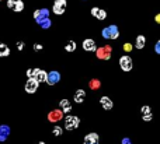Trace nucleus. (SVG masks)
<instances>
[{"mask_svg":"<svg viewBox=\"0 0 160 144\" xmlns=\"http://www.w3.org/2000/svg\"><path fill=\"white\" fill-rule=\"evenodd\" d=\"M145 44H146V38H145V35H138V36H136V41H135V46H136L138 49H143Z\"/></svg>","mask_w":160,"mask_h":144,"instance_id":"nucleus-16","label":"nucleus"},{"mask_svg":"<svg viewBox=\"0 0 160 144\" xmlns=\"http://www.w3.org/2000/svg\"><path fill=\"white\" fill-rule=\"evenodd\" d=\"M84 144H98V134L97 133H89L84 137Z\"/></svg>","mask_w":160,"mask_h":144,"instance_id":"nucleus-13","label":"nucleus"},{"mask_svg":"<svg viewBox=\"0 0 160 144\" xmlns=\"http://www.w3.org/2000/svg\"><path fill=\"white\" fill-rule=\"evenodd\" d=\"M141 111H142V115H146V113H150V106H149V105H143Z\"/></svg>","mask_w":160,"mask_h":144,"instance_id":"nucleus-26","label":"nucleus"},{"mask_svg":"<svg viewBox=\"0 0 160 144\" xmlns=\"http://www.w3.org/2000/svg\"><path fill=\"white\" fill-rule=\"evenodd\" d=\"M152 119H153V115H152V112L143 115V120H145V122H150Z\"/></svg>","mask_w":160,"mask_h":144,"instance_id":"nucleus-27","label":"nucleus"},{"mask_svg":"<svg viewBox=\"0 0 160 144\" xmlns=\"http://www.w3.org/2000/svg\"><path fill=\"white\" fill-rule=\"evenodd\" d=\"M37 144H45V143L44 141H39V143H37Z\"/></svg>","mask_w":160,"mask_h":144,"instance_id":"nucleus-36","label":"nucleus"},{"mask_svg":"<svg viewBox=\"0 0 160 144\" xmlns=\"http://www.w3.org/2000/svg\"><path fill=\"white\" fill-rule=\"evenodd\" d=\"M48 119L49 122H59L61 119H63V112H62V109H55V111H51L48 113Z\"/></svg>","mask_w":160,"mask_h":144,"instance_id":"nucleus-7","label":"nucleus"},{"mask_svg":"<svg viewBox=\"0 0 160 144\" xmlns=\"http://www.w3.org/2000/svg\"><path fill=\"white\" fill-rule=\"evenodd\" d=\"M84 96H86V92H84V90H77L76 92H75V102H77V104H81L83 101H84Z\"/></svg>","mask_w":160,"mask_h":144,"instance_id":"nucleus-15","label":"nucleus"},{"mask_svg":"<svg viewBox=\"0 0 160 144\" xmlns=\"http://www.w3.org/2000/svg\"><path fill=\"white\" fill-rule=\"evenodd\" d=\"M52 133L55 134V136H62V133H63V129L61 127V126H55L53 130H52Z\"/></svg>","mask_w":160,"mask_h":144,"instance_id":"nucleus-22","label":"nucleus"},{"mask_svg":"<svg viewBox=\"0 0 160 144\" xmlns=\"http://www.w3.org/2000/svg\"><path fill=\"white\" fill-rule=\"evenodd\" d=\"M101 35H103V38H105V39H117V38L119 36V30H118L117 25L111 24V25H108L107 28H103Z\"/></svg>","mask_w":160,"mask_h":144,"instance_id":"nucleus-1","label":"nucleus"},{"mask_svg":"<svg viewBox=\"0 0 160 144\" xmlns=\"http://www.w3.org/2000/svg\"><path fill=\"white\" fill-rule=\"evenodd\" d=\"M27 76H28V79L34 76V69H28V70H27Z\"/></svg>","mask_w":160,"mask_h":144,"instance_id":"nucleus-30","label":"nucleus"},{"mask_svg":"<svg viewBox=\"0 0 160 144\" xmlns=\"http://www.w3.org/2000/svg\"><path fill=\"white\" fill-rule=\"evenodd\" d=\"M119 66H121V69H122L124 71H131L132 67H133V62H132L131 56H128V55L121 56V59H119Z\"/></svg>","mask_w":160,"mask_h":144,"instance_id":"nucleus-3","label":"nucleus"},{"mask_svg":"<svg viewBox=\"0 0 160 144\" xmlns=\"http://www.w3.org/2000/svg\"><path fill=\"white\" fill-rule=\"evenodd\" d=\"M13 4H14V0H9V1H7V7H10V9H11V7H13Z\"/></svg>","mask_w":160,"mask_h":144,"instance_id":"nucleus-32","label":"nucleus"},{"mask_svg":"<svg viewBox=\"0 0 160 144\" xmlns=\"http://www.w3.org/2000/svg\"><path fill=\"white\" fill-rule=\"evenodd\" d=\"M155 21H156L157 24H160V14H157V16L155 17Z\"/></svg>","mask_w":160,"mask_h":144,"instance_id":"nucleus-35","label":"nucleus"},{"mask_svg":"<svg viewBox=\"0 0 160 144\" xmlns=\"http://www.w3.org/2000/svg\"><path fill=\"white\" fill-rule=\"evenodd\" d=\"M65 50L66 52H75L76 50V42L75 41H69V44L65 46Z\"/></svg>","mask_w":160,"mask_h":144,"instance_id":"nucleus-20","label":"nucleus"},{"mask_svg":"<svg viewBox=\"0 0 160 144\" xmlns=\"http://www.w3.org/2000/svg\"><path fill=\"white\" fill-rule=\"evenodd\" d=\"M83 49H84L86 52H96L97 50L96 42H94L93 39H90V38L84 39V41H83Z\"/></svg>","mask_w":160,"mask_h":144,"instance_id":"nucleus-10","label":"nucleus"},{"mask_svg":"<svg viewBox=\"0 0 160 144\" xmlns=\"http://www.w3.org/2000/svg\"><path fill=\"white\" fill-rule=\"evenodd\" d=\"M52 10H53V13L58 14V16H61V14H63L65 13L63 7H59V6H56V4H53V9H52Z\"/></svg>","mask_w":160,"mask_h":144,"instance_id":"nucleus-21","label":"nucleus"},{"mask_svg":"<svg viewBox=\"0 0 160 144\" xmlns=\"http://www.w3.org/2000/svg\"><path fill=\"white\" fill-rule=\"evenodd\" d=\"M39 25H41V27H42L44 30H48L49 27H51V20H49V18H47V20H44V21H42V22H41Z\"/></svg>","mask_w":160,"mask_h":144,"instance_id":"nucleus-24","label":"nucleus"},{"mask_svg":"<svg viewBox=\"0 0 160 144\" xmlns=\"http://www.w3.org/2000/svg\"><path fill=\"white\" fill-rule=\"evenodd\" d=\"M59 80H61V74L58 71H51L47 74V83L49 85H55L56 83H59Z\"/></svg>","mask_w":160,"mask_h":144,"instance_id":"nucleus-8","label":"nucleus"},{"mask_svg":"<svg viewBox=\"0 0 160 144\" xmlns=\"http://www.w3.org/2000/svg\"><path fill=\"white\" fill-rule=\"evenodd\" d=\"M34 49H35V50H41V49H42V45H39V44H35V45H34Z\"/></svg>","mask_w":160,"mask_h":144,"instance_id":"nucleus-31","label":"nucleus"},{"mask_svg":"<svg viewBox=\"0 0 160 144\" xmlns=\"http://www.w3.org/2000/svg\"><path fill=\"white\" fill-rule=\"evenodd\" d=\"M23 9H24V3L21 0H14V4H13L11 10H14V11H23Z\"/></svg>","mask_w":160,"mask_h":144,"instance_id":"nucleus-18","label":"nucleus"},{"mask_svg":"<svg viewBox=\"0 0 160 144\" xmlns=\"http://www.w3.org/2000/svg\"><path fill=\"white\" fill-rule=\"evenodd\" d=\"M155 52H156L157 55H160V41H157L156 45H155Z\"/></svg>","mask_w":160,"mask_h":144,"instance_id":"nucleus-29","label":"nucleus"},{"mask_svg":"<svg viewBox=\"0 0 160 144\" xmlns=\"http://www.w3.org/2000/svg\"><path fill=\"white\" fill-rule=\"evenodd\" d=\"M132 48H133V46H132L131 44H125V45H124V50H125V52H131Z\"/></svg>","mask_w":160,"mask_h":144,"instance_id":"nucleus-28","label":"nucleus"},{"mask_svg":"<svg viewBox=\"0 0 160 144\" xmlns=\"http://www.w3.org/2000/svg\"><path fill=\"white\" fill-rule=\"evenodd\" d=\"M53 4H56V6H59V7H63V9H66V0H55V3Z\"/></svg>","mask_w":160,"mask_h":144,"instance_id":"nucleus-25","label":"nucleus"},{"mask_svg":"<svg viewBox=\"0 0 160 144\" xmlns=\"http://www.w3.org/2000/svg\"><path fill=\"white\" fill-rule=\"evenodd\" d=\"M122 144H132V143H131L129 139H124V140H122Z\"/></svg>","mask_w":160,"mask_h":144,"instance_id":"nucleus-33","label":"nucleus"},{"mask_svg":"<svg viewBox=\"0 0 160 144\" xmlns=\"http://www.w3.org/2000/svg\"><path fill=\"white\" fill-rule=\"evenodd\" d=\"M17 48L23 49V48H24V44H23V42H18V44H17Z\"/></svg>","mask_w":160,"mask_h":144,"instance_id":"nucleus-34","label":"nucleus"},{"mask_svg":"<svg viewBox=\"0 0 160 144\" xmlns=\"http://www.w3.org/2000/svg\"><path fill=\"white\" fill-rule=\"evenodd\" d=\"M10 134V127L6 126V125H1L0 126V141H4Z\"/></svg>","mask_w":160,"mask_h":144,"instance_id":"nucleus-14","label":"nucleus"},{"mask_svg":"<svg viewBox=\"0 0 160 144\" xmlns=\"http://www.w3.org/2000/svg\"><path fill=\"white\" fill-rule=\"evenodd\" d=\"M91 16L94 17V18H97V20H100V21H103V20L107 18V13H105V10H103V9L93 7V9H91Z\"/></svg>","mask_w":160,"mask_h":144,"instance_id":"nucleus-9","label":"nucleus"},{"mask_svg":"<svg viewBox=\"0 0 160 144\" xmlns=\"http://www.w3.org/2000/svg\"><path fill=\"white\" fill-rule=\"evenodd\" d=\"M47 71H44V70H41V69H34V79L38 81V83H44V81H47Z\"/></svg>","mask_w":160,"mask_h":144,"instance_id":"nucleus-11","label":"nucleus"},{"mask_svg":"<svg viewBox=\"0 0 160 144\" xmlns=\"http://www.w3.org/2000/svg\"><path fill=\"white\" fill-rule=\"evenodd\" d=\"M0 1H1V0H0Z\"/></svg>","mask_w":160,"mask_h":144,"instance_id":"nucleus-37","label":"nucleus"},{"mask_svg":"<svg viewBox=\"0 0 160 144\" xmlns=\"http://www.w3.org/2000/svg\"><path fill=\"white\" fill-rule=\"evenodd\" d=\"M80 123V119L77 116H66V119H65V129L66 130H75V129L79 126Z\"/></svg>","mask_w":160,"mask_h":144,"instance_id":"nucleus-2","label":"nucleus"},{"mask_svg":"<svg viewBox=\"0 0 160 144\" xmlns=\"http://www.w3.org/2000/svg\"><path fill=\"white\" fill-rule=\"evenodd\" d=\"M100 104H101V106H103L105 111H110V109H112V105H114L111 99H110L108 96H105V95L100 98Z\"/></svg>","mask_w":160,"mask_h":144,"instance_id":"nucleus-12","label":"nucleus"},{"mask_svg":"<svg viewBox=\"0 0 160 144\" xmlns=\"http://www.w3.org/2000/svg\"><path fill=\"white\" fill-rule=\"evenodd\" d=\"M9 55H10V49L7 48V45L0 44V56L4 57V56H9Z\"/></svg>","mask_w":160,"mask_h":144,"instance_id":"nucleus-19","label":"nucleus"},{"mask_svg":"<svg viewBox=\"0 0 160 144\" xmlns=\"http://www.w3.org/2000/svg\"><path fill=\"white\" fill-rule=\"evenodd\" d=\"M90 88H91V90H98V88H100V81L91 80L90 81Z\"/></svg>","mask_w":160,"mask_h":144,"instance_id":"nucleus-23","label":"nucleus"},{"mask_svg":"<svg viewBox=\"0 0 160 144\" xmlns=\"http://www.w3.org/2000/svg\"><path fill=\"white\" fill-rule=\"evenodd\" d=\"M34 18H35V21L38 22V24H41L44 20H47L49 18V11L47 9H41V10H37L35 13H34Z\"/></svg>","mask_w":160,"mask_h":144,"instance_id":"nucleus-4","label":"nucleus"},{"mask_svg":"<svg viewBox=\"0 0 160 144\" xmlns=\"http://www.w3.org/2000/svg\"><path fill=\"white\" fill-rule=\"evenodd\" d=\"M97 52V57L98 59H110L111 57V48L110 46H103V48H98L96 50Z\"/></svg>","mask_w":160,"mask_h":144,"instance_id":"nucleus-6","label":"nucleus"},{"mask_svg":"<svg viewBox=\"0 0 160 144\" xmlns=\"http://www.w3.org/2000/svg\"><path fill=\"white\" fill-rule=\"evenodd\" d=\"M38 84H39V83L35 80L34 77H30L28 81L25 83V91H27L28 94H34V92L38 90Z\"/></svg>","mask_w":160,"mask_h":144,"instance_id":"nucleus-5","label":"nucleus"},{"mask_svg":"<svg viewBox=\"0 0 160 144\" xmlns=\"http://www.w3.org/2000/svg\"><path fill=\"white\" fill-rule=\"evenodd\" d=\"M59 106L62 108V112H65V113L70 112V109H72V106H70V102H69L67 99H62V101L59 102Z\"/></svg>","mask_w":160,"mask_h":144,"instance_id":"nucleus-17","label":"nucleus"}]
</instances>
